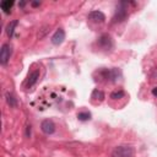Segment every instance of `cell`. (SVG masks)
<instances>
[{"mask_svg": "<svg viewBox=\"0 0 157 157\" xmlns=\"http://www.w3.org/2000/svg\"><path fill=\"white\" fill-rule=\"evenodd\" d=\"M131 4V2H128V1H120L117 6V10L114 12V16H113V23H119V22H123L126 17H128V5Z\"/></svg>", "mask_w": 157, "mask_h": 157, "instance_id": "cell-1", "label": "cell"}, {"mask_svg": "<svg viewBox=\"0 0 157 157\" xmlns=\"http://www.w3.org/2000/svg\"><path fill=\"white\" fill-rule=\"evenodd\" d=\"M97 45L102 49V50H110L113 48V39L108 33H104L102 36H99L98 40H97Z\"/></svg>", "mask_w": 157, "mask_h": 157, "instance_id": "cell-2", "label": "cell"}, {"mask_svg": "<svg viewBox=\"0 0 157 157\" xmlns=\"http://www.w3.org/2000/svg\"><path fill=\"white\" fill-rule=\"evenodd\" d=\"M134 150L130 146H118L113 150V157H132Z\"/></svg>", "mask_w": 157, "mask_h": 157, "instance_id": "cell-3", "label": "cell"}, {"mask_svg": "<svg viewBox=\"0 0 157 157\" xmlns=\"http://www.w3.org/2000/svg\"><path fill=\"white\" fill-rule=\"evenodd\" d=\"M12 55V47L9 43L2 44L1 49H0V63L2 65H6L7 61L10 60V56Z\"/></svg>", "mask_w": 157, "mask_h": 157, "instance_id": "cell-4", "label": "cell"}, {"mask_svg": "<svg viewBox=\"0 0 157 157\" xmlns=\"http://www.w3.org/2000/svg\"><path fill=\"white\" fill-rule=\"evenodd\" d=\"M101 74L107 81H110V82H115L117 78L120 76V71L117 67H113V69H109V70H102Z\"/></svg>", "mask_w": 157, "mask_h": 157, "instance_id": "cell-5", "label": "cell"}, {"mask_svg": "<svg viewBox=\"0 0 157 157\" xmlns=\"http://www.w3.org/2000/svg\"><path fill=\"white\" fill-rule=\"evenodd\" d=\"M40 130L45 134V135H52L55 131V124L53 123V120L50 119H44L40 123Z\"/></svg>", "mask_w": 157, "mask_h": 157, "instance_id": "cell-6", "label": "cell"}, {"mask_svg": "<svg viewBox=\"0 0 157 157\" xmlns=\"http://www.w3.org/2000/svg\"><path fill=\"white\" fill-rule=\"evenodd\" d=\"M39 75H40L39 70H33V71L28 75L27 80H26V82H25V87H26V88H31V87H33V86L38 82V80H39Z\"/></svg>", "mask_w": 157, "mask_h": 157, "instance_id": "cell-7", "label": "cell"}, {"mask_svg": "<svg viewBox=\"0 0 157 157\" xmlns=\"http://www.w3.org/2000/svg\"><path fill=\"white\" fill-rule=\"evenodd\" d=\"M88 20L91 22H94V23H102V22H104L105 16H104V13L102 11L94 10V11H91L88 13Z\"/></svg>", "mask_w": 157, "mask_h": 157, "instance_id": "cell-8", "label": "cell"}, {"mask_svg": "<svg viewBox=\"0 0 157 157\" xmlns=\"http://www.w3.org/2000/svg\"><path fill=\"white\" fill-rule=\"evenodd\" d=\"M64 39H65V31L63 28H58L55 31V33L53 34L50 40H52V43L54 45H59V44H61L64 42Z\"/></svg>", "mask_w": 157, "mask_h": 157, "instance_id": "cell-9", "label": "cell"}, {"mask_svg": "<svg viewBox=\"0 0 157 157\" xmlns=\"http://www.w3.org/2000/svg\"><path fill=\"white\" fill-rule=\"evenodd\" d=\"M5 98H6V102H7V104H9L10 107H12V108H16V107H17V104H18L17 98H16L11 92H6V93H5Z\"/></svg>", "mask_w": 157, "mask_h": 157, "instance_id": "cell-10", "label": "cell"}, {"mask_svg": "<svg viewBox=\"0 0 157 157\" xmlns=\"http://www.w3.org/2000/svg\"><path fill=\"white\" fill-rule=\"evenodd\" d=\"M17 23H18V21H17V20H13V21H11V22L6 26V34H7L10 38L13 36V32H15V28H16Z\"/></svg>", "mask_w": 157, "mask_h": 157, "instance_id": "cell-11", "label": "cell"}, {"mask_svg": "<svg viewBox=\"0 0 157 157\" xmlns=\"http://www.w3.org/2000/svg\"><path fill=\"white\" fill-rule=\"evenodd\" d=\"M12 6H13V1H10V0L1 1V4H0L1 10H2L5 13H10V10L12 9Z\"/></svg>", "mask_w": 157, "mask_h": 157, "instance_id": "cell-12", "label": "cell"}, {"mask_svg": "<svg viewBox=\"0 0 157 157\" xmlns=\"http://www.w3.org/2000/svg\"><path fill=\"white\" fill-rule=\"evenodd\" d=\"M104 93H103V91H101V90H98V88H94L93 90V92H92V94H91V98L92 99H96V101H99V102H102L103 99H104Z\"/></svg>", "mask_w": 157, "mask_h": 157, "instance_id": "cell-13", "label": "cell"}, {"mask_svg": "<svg viewBox=\"0 0 157 157\" xmlns=\"http://www.w3.org/2000/svg\"><path fill=\"white\" fill-rule=\"evenodd\" d=\"M77 119H78L80 121L90 120V119H91V113H90V112H80V113H77Z\"/></svg>", "mask_w": 157, "mask_h": 157, "instance_id": "cell-14", "label": "cell"}, {"mask_svg": "<svg viewBox=\"0 0 157 157\" xmlns=\"http://www.w3.org/2000/svg\"><path fill=\"white\" fill-rule=\"evenodd\" d=\"M125 96V92L123 90H119V91H114L110 93V98L112 99H119V98H123Z\"/></svg>", "mask_w": 157, "mask_h": 157, "instance_id": "cell-15", "label": "cell"}, {"mask_svg": "<svg viewBox=\"0 0 157 157\" xmlns=\"http://www.w3.org/2000/svg\"><path fill=\"white\" fill-rule=\"evenodd\" d=\"M48 32H49V26H48V25H45V26L40 27V29L38 31V34H37V36H38V38H43Z\"/></svg>", "mask_w": 157, "mask_h": 157, "instance_id": "cell-16", "label": "cell"}, {"mask_svg": "<svg viewBox=\"0 0 157 157\" xmlns=\"http://www.w3.org/2000/svg\"><path fill=\"white\" fill-rule=\"evenodd\" d=\"M31 136V125H27L26 126V137H29Z\"/></svg>", "mask_w": 157, "mask_h": 157, "instance_id": "cell-17", "label": "cell"}, {"mask_svg": "<svg viewBox=\"0 0 157 157\" xmlns=\"http://www.w3.org/2000/svg\"><path fill=\"white\" fill-rule=\"evenodd\" d=\"M31 5H32L33 7H37V6H39V5H40V2H39V1H32V2H31Z\"/></svg>", "mask_w": 157, "mask_h": 157, "instance_id": "cell-18", "label": "cell"}, {"mask_svg": "<svg viewBox=\"0 0 157 157\" xmlns=\"http://www.w3.org/2000/svg\"><path fill=\"white\" fill-rule=\"evenodd\" d=\"M152 94H153L155 97H157V87H155V88H152Z\"/></svg>", "mask_w": 157, "mask_h": 157, "instance_id": "cell-19", "label": "cell"}, {"mask_svg": "<svg viewBox=\"0 0 157 157\" xmlns=\"http://www.w3.org/2000/svg\"><path fill=\"white\" fill-rule=\"evenodd\" d=\"M26 5V2L25 1H21V2H18V6H21V7H23Z\"/></svg>", "mask_w": 157, "mask_h": 157, "instance_id": "cell-20", "label": "cell"}]
</instances>
